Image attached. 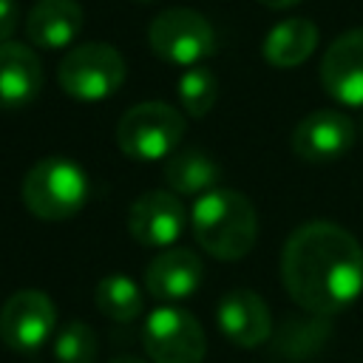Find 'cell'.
Returning <instances> with one entry per match:
<instances>
[{
  "instance_id": "2",
  "label": "cell",
  "mask_w": 363,
  "mask_h": 363,
  "mask_svg": "<svg viewBox=\"0 0 363 363\" xmlns=\"http://www.w3.org/2000/svg\"><path fill=\"white\" fill-rule=\"evenodd\" d=\"M190 221L199 247L218 261L244 258L258 235V218L250 199L224 187H213L199 196Z\"/></svg>"
},
{
  "instance_id": "20",
  "label": "cell",
  "mask_w": 363,
  "mask_h": 363,
  "mask_svg": "<svg viewBox=\"0 0 363 363\" xmlns=\"http://www.w3.org/2000/svg\"><path fill=\"white\" fill-rule=\"evenodd\" d=\"M176 94H179L182 108H184L190 116H207V113L213 111V105H216V96H218L216 74H213L210 68L193 65V68H187V71L179 77Z\"/></svg>"
},
{
  "instance_id": "9",
  "label": "cell",
  "mask_w": 363,
  "mask_h": 363,
  "mask_svg": "<svg viewBox=\"0 0 363 363\" xmlns=\"http://www.w3.org/2000/svg\"><path fill=\"white\" fill-rule=\"evenodd\" d=\"M354 145V122L340 111H312L292 130V150L303 162L323 164L340 159Z\"/></svg>"
},
{
  "instance_id": "18",
  "label": "cell",
  "mask_w": 363,
  "mask_h": 363,
  "mask_svg": "<svg viewBox=\"0 0 363 363\" xmlns=\"http://www.w3.org/2000/svg\"><path fill=\"white\" fill-rule=\"evenodd\" d=\"M269 337H272L275 357H284V360H309V357H318L320 354V349L332 337V326L320 315H315V318H289Z\"/></svg>"
},
{
  "instance_id": "24",
  "label": "cell",
  "mask_w": 363,
  "mask_h": 363,
  "mask_svg": "<svg viewBox=\"0 0 363 363\" xmlns=\"http://www.w3.org/2000/svg\"><path fill=\"white\" fill-rule=\"evenodd\" d=\"M111 363H145V360H139V357H133V354H116Z\"/></svg>"
},
{
  "instance_id": "3",
  "label": "cell",
  "mask_w": 363,
  "mask_h": 363,
  "mask_svg": "<svg viewBox=\"0 0 363 363\" xmlns=\"http://www.w3.org/2000/svg\"><path fill=\"white\" fill-rule=\"evenodd\" d=\"M88 199V179L85 170L65 159L48 156L40 159L23 182V201L31 216L43 221H65L85 207Z\"/></svg>"
},
{
  "instance_id": "5",
  "label": "cell",
  "mask_w": 363,
  "mask_h": 363,
  "mask_svg": "<svg viewBox=\"0 0 363 363\" xmlns=\"http://www.w3.org/2000/svg\"><path fill=\"white\" fill-rule=\"evenodd\" d=\"M125 60L108 43H82L71 48L57 68L62 91L79 102H102L125 82Z\"/></svg>"
},
{
  "instance_id": "14",
  "label": "cell",
  "mask_w": 363,
  "mask_h": 363,
  "mask_svg": "<svg viewBox=\"0 0 363 363\" xmlns=\"http://www.w3.org/2000/svg\"><path fill=\"white\" fill-rule=\"evenodd\" d=\"M43 88V62L23 43H0V108H23Z\"/></svg>"
},
{
  "instance_id": "25",
  "label": "cell",
  "mask_w": 363,
  "mask_h": 363,
  "mask_svg": "<svg viewBox=\"0 0 363 363\" xmlns=\"http://www.w3.org/2000/svg\"><path fill=\"white\" fill-rule=\"evenodd\" d=\"M139 3H150V0H139Z\"/></svg>"
},
{
  "instance_id": "23",
  "label": "cell",
  "mask_w": 363,
  "mask_h": 363,
  "mask_svg": "<svg viewBox=\"0 0 363 363\" xmlns=\"http://www.w3.org/2000/svg\"><path fill=\"white\" fill-rule=\"evenodd\" d=\"M258 3L267 9H289V6H298L301 0H258Z\"/></svg>"
},
{
  "instance_id": "12",
  "label": "cell",
  "mask_w": 363,
  "mask_h": 363,
  "mask_svg": "<svg viewBox=\"0 0 363 363\" xmlns=\"http://www.w3.org/2000/svg\"><path fill=\"white\" fill-rule=\"evenodd\" d=\"M216 323L227 340L241 349H255L272 335V318L261 295L250 289L227 292L216 306Z\"/></svg>"
},
{
  "instance_id": "17",
  "label": "cell",
  "mask_w": 363,
  "mask_h": 363,
  "mask_svg": "<svg viewBox=\"0 0 363 363\" xmlns=\"http://www.w3.org/2000/svg\"><path fill=\"white\" fill-rule=\"evenodd\" d=\"M164 179L170 184V190L179 193V196H204L221 179V167L204 150L184 147V150H176V153L167 156Z\"/></svg>"
},
{
  "instance_id": "16",
  "label": "cell",
  "mask_w": 363,
  "mask_h": 363,
  "mask_svg": "<svg viewBox=\"0 0 363 363\" xmlns=\"http://www.w3.org/2000/svg\"><path fill=\"white\" fill-rule=\"evenodd\" d=\"M318 48V26L306 17H289L269 28L261 54L275 68H295L312 57Z\"/></svg>"
},
{
  "instance_id": "13",
  "label": "cell",
  "mask_w": 363,
  "mask_h": 363,
  "mask_svg": "<svg viewBox=\"0 0 363 363\" xmlns=\"http://www.w3.org/2000/svg\"><path fill=\"white\" fill-rule=\"evenodd\" d=\"M204 278V264L193 250L173 247L159 252L145 267V289L156 301H184L190 298Z\"/></svg>"
},
{
  "instance_id": "21",
  "label": "cell",
  "mask_w": 363,
  "mask_h": 363,
  "mask_svg": "<svg viewBox=\"0 0 363 363\" xmlns=\"http://www.w3.org/2000/svg\"><path fill=\"white\" fill-rule=\"evenodd\" d=\"M51 352L57 363H94L99 352V340L88 323L71 320L54 335Z\"/></svg>"
},
{
  "instance_id": "19",
  "label": "cell",
  "mask_w": 363,
  "mask_h": 363,
  "mask_svg": "<svg viewBox=\"0 0 363 363\" xmlns=\"http://www.w3.org/2000/svg\"><path fill=\"white\" fill-rule=\"evenodd\" d=\"M94 301L99 306V312L116 323H128L133 318L142 315L145 309V295L139 289V284L128 275H108L96 284Z\"/></svg>"
},
{
  "instance_id": "1",
  "label": "cell",
  "mask_w": 363,
  "mask_h": 363,
  "mask_svg": "<svg viewBox=\"0 0 363 363\" xmlns=\"http://www.w3.org/2000/svg\"><path fill=\"white\" fill-rule=\"evenodd\" d=\"M281 281L301 309L329 318L363 292V247L340 224L309 221L284 244Z\"/></svg>"
},
{
  "instance_id": "15",
  "label": "cell",
  "mask_w": 363,
  "mask_h": 363,
  "mask_svg": "<svg viewBox=\"0 0 363 363\" xmlns=\"http://www.w3.org/2000/svg\"><path fill=\"white\" fill-rule=\"evenodd\" d=\"M82 28V6L77 0H37L26 17V37L45 51L65 48Z\"/></svg>"
},
{
  "instance_id": "6",
  "label": "cell",
  "mask_w": 363,
  "mask_h": 363,
  "mask_svg": "<svg viewBox=\"0 0 363 363\" xmlns=\"http://www.w3.org/2000/svg\"><path fill=\"white\" fill-rule=\"evenodd\" d=\"M147 43L164 62L193 68L216 51L213 26L193 9H164L147 26Z\"/></svg>"
},
{
  "instance_id": "7",
  "label": "cell",
  "mask_w": 363,
  "mask_h": 363,
  "mask_svg": "<svg viewBox=\"0 0 363 363\" xmlns=\"http://www.w3.org/2000/svg\"><path fill=\"white\" fill-rule=\"evenodd\" d=\"M153 363H201L207 337L201 323L182 306H156L142 332Z\"/></svg>"
},
{
  "instance_id": "22",
  "label": "cell",
  "mask_w": 363,
  "mask_h": 363,
  "mask_svg": "<svg viewBox=\"0 0 363 363\" xmlns=\"http://www.w3.org/2000/svg\"><path fill=\"white\" fill-rule=\"evenodd\" d=\"M14 28H17V3L0 0V43H9Z\"/></svg>"
},
{
  "instance_id": "10",
  "label": "cell",
  "mask_w": 363,
  "mask_h": 363,
  "mask_svg": "<svg viewBox=\"0 0 363 363\" xmlns=\"http://www.w3.org/2000/svg\"><path fill=\"white\" fill-rule=\"evenodd\" d=\"M187 213L176 193H142L128 210V230L142 247H170L184 233Z\"/></svg>"
},
{
  "instance_id": "4",
  "label": "cell",
  "mask_w": 363,
  "mask_h": 363,
  "mask_svg": "<svg viewBox=\"0 0 363 363\" xmlns=\"http://www.w3.org/2000/svg\"><path fill=\"white\" fill-rule=\"evenodd\" d=\"M184 136V116L167 102H139L122 113L116 142L136 162H159L176 153Z\"/></svg>"
},
{
  "instance_id": "8",
  "label": "cell",
  "mask_w": 363,
  "mask_h": 363,
  "mask_svg": "<svg viewBox=\"0 0 363 363\" xmlns=\"http://www.w3.org/2000/svg\"><path fill=\"white\" fill-rule=\"evenodd\" d=\"M57 326L54 301L40 289L14 292L0 309V337L11 352L34 354Z\"/></svg>"
},
{
  "instance_id": "11",
  "label": "cell",
  "mask_w": 363,
  "mask_h": 363,
  "mask_svg": "<svg viewBox=\"0 0 363 363\" xmlns=\"http://www.w3.org/2000/svg\"><path fill=\"white\" fill-rule=\"evenodd\" d=\"M323 91L343 105L363 108V28L340 34L320 60Z\"/></svg>"
}]
</instances>
